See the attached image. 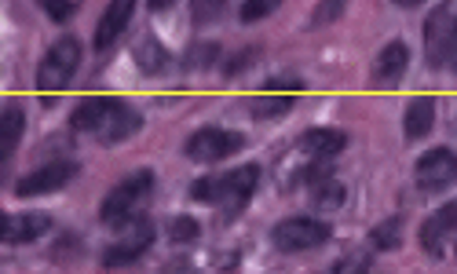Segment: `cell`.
Segmentation results:
<instances>
[{
  "mask_svg": "<svg viewBox=\"0 0 457 274\" xmlns=\"http://www.w3.org/2000/svg\"><path fill=\"white\" fill-rule=\"evenodd\" d=\"M403 129H406V139H425L436 129V99L417 95L403 113Z\"/></svg>",
  "mask_w": 457,
  "mask_h": 274,
  "instance_id": "cell-18",
  "label": "cell"
},
{
  "mask_svg": "<svg viewBox=\"0 0 457 274\" xmlns=\"http://www.w3.org/2000/svg\"><path fill=\"white\" fill-rule=\"evenodd\" d=\"M45 12H48V19H55V22H66L73 12H81V4H78V0H48Z\"/></svg>",
  "mask_w": 457,
  "mask_h": 274,
  "instance_id": "cell-25",
  "label": "cell"
},
{
  "mask_svg": "<svg viewBox=\"0 0 457 274\" xmlns=\"http://www.w3.org/2000/svg\"><path fill=\"white\" fill-rule=\"evenodd\" d=\"M308 187H312L315 209L333 212V209H340V205L348 202V187L329 172V162H322V169H312V172H308Z\"/></svg>",
  "mask_w": 457,
  "mask_h": 274,
  "instance_id": "cell-14",
  "label": "cell"
},
{
  "mask_svg": "<svg viewBox=\"0 0 457 274\" xmlns=\"http://www.w3.org/2000/svg\"><path fill=\"white\" fill-rule=\"evenodd\" d=\"M26 136V110L19 103L0 106V162H8Z\"/></svg>",
  "mask_w": 457,
  "mask_h": 274,
  "instance_id": "cell-17",
  "label": "cell"
},
{
  "mask_svg": "<svg viewBox=\"0 0 457 274\" xmlns=\"http://www.w3.org/2000/svg\"><path fill=\"white\" fill-rule=\"evenodd\" d=\"M245 146V139L231 129H216V125H205L198 129L195 136H190L183 143V154L190 162H202V165H212V162H223V158H231V154H238Z\"/></svg>",
  "mask_w": 457,
  "mask_h": 274,
  "instance_id": "cell-7",
  "label": "cell"
},
{
  "mask_svg": "<svg viewBox=\"0 0 457 274\" xmlns=\"http://www.w3.org/2000/svg\"><path fill=\"white\" fill-rule=\"evenodd\" d=\"M0 223H4V212H0Z\"/></svg>",
  "mask_w": 457,
  "mask_h": 274,
  "instance_id": "cell-27",
  "label": "cell"
},
{
  "mask_svg": "<svg viewBox=\"0 0 457 274\" xmlns=\"http://www.w3.org/2000/svg\"><path fill=\"white\" fill-rule=\"evenodd\" d=\"M81 55L85 52H81L78 37H59V41L45 52L41 66H37V88L41 92H62L73 81V73H78Z\"/></svg>",
  "mask_w": 457,
  "mask_h": 274,
  "instance_id": "cell-5",
  "label": "cell"
},
{
  "mask_svg": "<svg viewBox=\"0 0 457 274\" xmlns=\"http://www.w3.org/2000/svg\"><path fill=\"white\" fill-rule=\"evenodd\" d=\"M370 245L373 249H399L403 245V216H388L385 223H377L370 230Z\"/></svg>",
  "mask_w": 457,
  "mask_h": 274,
  "instance_id": "cell-20",
  "label": "cell"
},
{
  "mask_svg": "<svg viewBox=\"0 0 457 274\" xmlns=\"http://www.w3.org/2000/svg\"><path fill=\"white\" fill-rule=\"evenodd\" d=\"M425 55L428 66L457 70V4H439L425 19Z\"/></svg>",
  "mask_w": 457,
  "mask_h": 274,
  "instance_id": "cell-4",
  "label": "cell"
},
{
  "mask_svg": "<svg viewBox=\"0 0 457 274\" xmlns=\"http://www.w3.org/2000/svg\"><path fill=\"white\" fill-rule=\"evenodd\" d=\"M296 146L315 162H333L337 154L348 146V132H340V129H308L296 139Z\"/></svg>",
  "mask_w": 457,
  "mask_h": 274,
  "instance_id": "cell-15",
  "label": "cell"
},
{
  "mask_svg": "<svg viewBox=\"0 0 457 274\" xmlns=\"http://www.w3.org/2000/svg\"><path fill=\"white\" fill-rule=\"evenodd\" d=\"M329 234H333L329 223H322V220H315V216H289V220L275 223L271 242H275V249H282V253H303V249L326 245Z\"/></svg>",
  "mask_w": 457,
  "mask_h": 274,
  "instance_id": "cell-6",
  "label": "cell"
},
{
  "mask_svg": "<svg viewBox=\"0 0 457 274\" xmlns=\"http://www.w3.org/2000/svg\"><path fill=\"white\" fill-rule=\"evenodd\" d=\"M136 62L146 73H162L169 66V52H165V45L158 41L154 33H143L139 41H136Z\"/></svg>",
  "mask_w": 457,
  "mask_h": 274,
  "instance_id": "cell-19",
  "label": "cell"
},
{
  "mask_svg": "<svg viewBox=\"0 0 457 274\" xmlns=\"http://www.w3.org/2000/svg\"><path fill=\"white\" fill-rule=\"evenodd\" d=\"M453 245H457V238H453ZM453 253H457V249H453Z\"/></svg>",
  "mask_w": 457,
  "mask_h": 274,
  "instance_id": "cell-28",
  "label": "cell"
},
{
  "mask_svg": "<svg viewBox=\"0 0 457 274\" xmlns=\"http://www.w3.org/2000/svg\"><path fill=\"white\" fill-rule=\"evenodd\" d=\"M453 238H457V202H446L421 223V249L428 256H443L446 245H453Z\"/></svg>",
  "mask_w": 457,
  "mask_h": 274,
  "instance_id": "cell-11",
  "label": "cell"
},
{
  "mask_svg": "<svg viewBox=\"0 0 457 274\" xmlns=\"http://www.w3.org/2000/svg\"><path fill=\"white\" fill-rule=\"evenodd\" d=\"M198 234H202V227H198V220L195 216H176L172 223H169V238L172 242H198Z\"/></svg>",
  "mask_w": 457,
  "mask_h": 274,
  "instance_id": "cell-22",
  "label": "cell"
},
{
  "mask_svg": "<svg viewBox=\"0 0 457 274\" xmlns=\"http://www.w3.org/2000/svg\"><path fill=\"white\" fill-rule=\"evenodd\" d=\"M70 129L96 136L99 143H121L143 129V113L121 99H85L70 113Z\"/></svg>",
  "mask_w": 457,
  "mask_h": 274,
  "instance_id": "cell-1",
  "label": "cell"
},
{
  "mask_svg": "<svg viewBox=\"0 0 457 274\" xmlns=\"http://www.w3.org/2000/svg\"><path fill=\"white\" fill-rule=\"evenodd\" d=\"M150 198H154V172L139 169V172L125 176L118 187H110V194L99 205V220L110 227H125V223L139 220V212L146 209Z\"/></svg>",
  "mask_w": 457,
  "mask_h": 274,
  "instance_id": "cell-3",
  "label": "cell"
},
{
  "mask_svg": "<svg viewBox=\"0 0 457 274\" xmlns=\"http://www.w3.org/2000/svg\"><path fill=\"white\" fill-rule=\"evenodd\" d=\"M150 245H154V223H150L146 216H139V220L125 223L121 238L103 253V267H125V263H136Z\"/></svg>",
  "mask_w": 457,
  "mask_h": 274,
  "instance_id": "cell-10",
  "label": "cell"
},
{
  "mask_svg": "<svg viewBox=\"0 0 457 274\" xmlns=\"http://www.w3.org/2000/svg\"><path fill=\"white\" fill-rule=\"evenodd\" d=\"M366 270H370V249H359L333 267V274H366Z\"/></svg>",
  "mask_w": 457,
  "mask_h": 274,
  "instance_id": "cell-23",
  "label": "cell"
},
{
  "mask_svg": "<svg viewBox=\"0 0 457 274\" xmlns=\"http://www.w3.org/2000/svg\"><path fill=\"white\" fill-rule=\"evenodd\" d=\"M406 66H410V48H406V41H388L385 48H380L377 62H373L370 81H373L377 88H392V85L403 81Z\"/></svg>",
  "mask_w": 457,
  "mask_h": 274,
  "instance_id": "cell-13",
  "label": "cell"
},
{
  "mask_svg": "<svg viewBox=\"0 0 457 274\" xmlns=\"http://www.w3.org/2000/svg\"><path fill=\"white\" fill-rule=\"evenodd\" d=\"M457 179V154L450 146H436V150H425L421 158L413 165V183L421 187L425 194H439V190H450Z\"/></svg>",
  "mask_w": 457,
  "mask_h": 274,
  "instance_id": "cell-9",
  "label": "cell"
},
{
  "mask_svg": "<svg viewBox=\"0 0 457 274\" xmlns=\"http://www.w3.org/2000/svg\"><path fill=\"white\" fill-rule=\"evenodd\" d=\"M260 187V169L256 165H238L227 176H209V179H195L190 183V198L195 202H209L223 212V220H235Z\"/></svg>",
  "mask_w": 457,
  "mask_h": 274,
  "instance_id": "cell-2",
  "label": "cell"
},
{
  "mask_svg": "<svg viewBox=\"0 0 457 274\" xmlns=\"http://www.w3.org/2000/svg\"><path fill=\"white\" fill-rule=\"evenodd\" d=\"M132 12H136L132 0H118V4H106L103 19H99V26H96V52H106L113 41H118V37L125 33V26L132 22Z\"/></svg>",
  "mask_w": 457,
  "mask_h": 274,
  "instance_id": "cell-16",
  "label": "cell"
},
{
  "mask_svg": "<svg viewBox=\"0 0 457 274\" xmlns=\"http://www.w3.org/2000/svg\"><path fill=\"white\" fill-rule=\"evenodd\" d=\"M81 176V165L73 162V158H55L41 169H33L29 176H22L15 183V194L19 198H41V194H55L62 187H70V179H78Z\"/></svg>",
  "mask_w": 457,
  "mask_h": 274,
  "instance_id": "cell-8",
  "label": "cell"
},
{
  "mask_svg": "<svg viewBox=\"0 0 457 274\" xmlns=\"http://www.w3.org/2000/svg\"><path fill=\"white\" fill-rule=\"evenodd\" d=\"M293 110V99L289 95H263L256 103H249V113L253 117H278V113H289Z\"/></svg>",
  "mask_w": 457,
  "mask_h": 274,
  "instance_id": "cell-21",
  "label": "cell"
},
{
  "mask_svg": "<svg viewBox=\"0 0 457 274\" xmlns=\"http://www.w3.org/2000/svg\"><path fill=\"white\" fill-rule=\"evenodd\" d=\"M268 92H282V95H289V92H303V77H271L268 85H263Z\"/></svg>",
  "mask_w": 457,
  "mask_h": 274,
  "instance_id": "cell-26",
  "label": "cell"
},
{
  "mask_svg": "<svg viewBox=\"0 0 457 274\" xmlns=\"http://www.w3.org/2000/svg\"><path fill=\"white\" fill-rule=\"evenodd\" d=\"M278 8V0H249V4H242V22H256L263 15H271Z\"/></svg>",
  "mask_w": 457,
  "mask_h": 274,
  "instance_id": "cell-24",
  "label": "cell"
},
{
  "mask_svg": "<svg viewBox=\"0 0 457 274\" xmlns=\"http://www.w3.org/2000/svg\"><path fill=\"white\" fill-rule=\"evenodd\" d=\"M52 230V216L48 212H4V223H0V242L8 245H26L45 238Z\"/></svg>",
  "mask_w": 457,
  "mask_h": 274,
  "instance_id": "cell-12",
  "label": "cell"
}]
</instances>
